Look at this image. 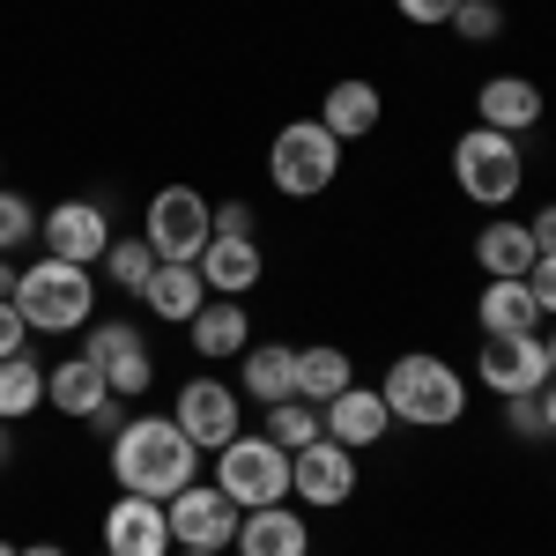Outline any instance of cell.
Here are the masks:
<instances>
[{
  "label": "cell",
  "mask_w": 556,
  "mask_h": 556,
  "mask_svg": "<svg viewBox=\"0 0 556 556\" xmlns=\"http://www.w3.org/2000/svg\"><path fill=\"white\" fill-rule=\"evenodd\" d=\"M193 468H201V445L178 430V416H127L119 438H112V482L134 490V497L172 505L193 482Z\"/></svg>",
  "instance_id": "obj_1"
},
{
  "label": "cell",
  "mask_w": 556,
  "mask_h": 556,
  "mask_svg": "<svg viewBox=\"0 0 556 556\" xmlns=\"http://www.w3.org/2000/svg\"><path fill=\"white\" fill-rule=\"evenodd\" d=\"M379 393L393 408V424H416V430H445L468 416V379L445 356H393Z\"/></svg>",
  "instance_id": "obj_2"
},
{
  "label": "cell",
  "mask_w": 556,
  "mask_h": 556,
  "mask_svg": "<svg viewBox=\"0 0 556 556\" xmlns=\"http://www.w3.org/2000/svg\"><path fill=\"white\" fill-rule=\"evenodd\" d=\"M15 312L30 319V334H75V327H89V312H97V275L75 267V260L45 253L38 267L15 275Z\"/></svg>",
  "instance_id": "obj_3"
},
{
  "label": "cell",
  "mask_w": 556,
  "mask_h": 556,
  "mask_svg": "<svg viewBox=\"0 0 556 556\" xmlns=\"http://www.w3.org/2000/svg\"><path fill=\"white\" fill-rule=\"evenodd\" d=\"M267 178H275V193H290V201H319V193L342 178V141L319 127V119H290V127L267 141Z\"/></svg>",
  "instance_id": "obj_4"
},
{
  "label": "cell",
  "mask_w": 556,
  "mask_h": 556,
  "mask_svg": "<svg viewBox=\"0 0 556 556\" xmlns=\"http://www.w3.org/2000/svg\"><path fill=\"white\" fill-rule=\"evenodd\" d=\"M519 178H527V156H519L513 134L468 127L460 141H453V186L468 193L475 208H505V201H519Z\"/></svg>",
  "instance_id": "obj_5"
},
{
  "label": "cell",
  "mask_w": 556,
  "mask_h": 556,
  "mask_svg": "<svg viewBox=\"0 0 556 556\" xmlns=\"http://www.w3.org/2000/svg\"><path fill=\"white\" fill-rule=\"evenodd\" d=\"M215 490L238 505V513H253V505H282L290 497V453L260 430V438H230L223 453H215Z\"/></svg>",
  "instance_id": "obj_6"
},
{
  "label": "cell",
  "mask_w": 556,
  "mask_h": 556,
  "mask_svg": "<svg viewBox=\"0 0 556 556\" xmlns=\"http://www.w3.org/2000/svg\"><path fill=\"white\" fill-rule=\"evenodd\" d=\"M141 238H149V253L156 260H201L215 238V208L193 193V186H164L149 215H141Z\"/></svg>",
  "instance_id": "obj_7"
},
{
  "label": "cell",
  "mask_w": 556,
  "mask_h": 556,
  "mask_svg": "<svg viewBox=\"0 0 556 556\" xmlns=\"http://www.w3.org/2000/svg\"><path fill=\"white\" fill-rule=\"evenodd\" d=\"M83 356L104 371V386H112L119 401H141V393L156 386V356H149V342H141V327H127V319H97Z\"/></svg>",
  "instance_id": "obj_8"
},
{
  "label": "cell",
  "mask_w": 556,
  "mask_h": 556,
  "mask_svg": "<svg viewBox=\"0 0 556 556\" xmlns=\"http://www.w3.org/2000/svg\"><path fill=\"white\" fill-rule=\"evenodd\" d=\"M475 379L490 386L497 401L542 393V386H549V356H542V334H490V342L475 349Z\"/></svg>",
  "instance_id": "obj_9"
},
{
  "label": "cell",
  "mask_w": 556,
  "mask_h": 556,
  "mask_svg": "<svg viewBox=\"0 0 556 556\" xmlns=\"http://www.w3.org/2000/svg\"><path fill=\"white\" fill-rule=\"evenodd\" d=\"M164 519H172V542H178V549H230L245 513H238L215 482H186L172 505H164Z\"/></svg>",
  "instance_id": "obj_10"
},
{
  "label": "cell",
  "mask_w": 556,
  "mask_h": 556,
  "mask_svg": "<svg viewBox=\"0 0 556 556\" xmlns=\"http://www.w3.org/2000/svg\"><path fill=\"white\" fill-rule=\"evenodd\" d=\"M290 497L319 505V513L349 505V497H356V453L334 445V438H312L304 453H290Z\"/></svg>",
  "instance_id": "obj_11"
},
{
  "label": "cell",
  "mask_w": 556,
  "mask_h": 556,
  "mask_svg": "<svg viewBox=\"0 0 556 556\" xmlns=\"http://www.w3.org/2000/svg\"><path fill=\"white\" fill-rule=\"evenodd\" d=\"M38 238H45V253H52V260L97 267V260H104V245H112L119 230H112V215L97 208V201H60V208L38 215Z\"/></svg>",
  "instance_id": "obj_12"
},
{
  "label": "cell",
  "mask_w": 556,
  "mask_h": 556,
  "mask_svg": "<svg viewBox=\"0 0 556 556\" xmlns=\"http://www.w3.org/2000/svg\"><path fill=\"white\" fill-rule=\"evenodd\" d=\"M178 430L201 445V453H223L230 438H238V386H223V379H186L178 386Z\"/></svg>",
  "instance_id": "obj_13"
},
{
  "label": "cell",
  "mask_w": 556,
  "mask_h": 556,
  "mask_svg": "<svg viewBox=\"0 0 556 556\" xmlns=\"http://www.w3.org/2000/svg\"><path fill=\"white\" fill-rule=\"evenodd\" d=\"M319 430L349 445V453H364V445H379L386 430H393V408H386L379 386H342L334 401H319Z\"/></svg>",
  "instance_id": "obj_14"
},
{
  "label": "cell",
  "mask_w": 556,
  "mask_h": 556,
  "mask_svg": "<svg viewBox=\"0 0 556 556\" xmlns=\"http://www.w3.org/2000/svg\"><path fill=\"white\" fill-rule=\"evenodd\" d=\"M104 549L112 556H172V519H164V505L119 490L112 513H104Z\"/></svg>",
  "instance_id": "obj_15"
},
{
  "label": "cell",
  "mask_w": 556,
  "mask_h": 556,
  "mask_svg": "<svg viewBox=\"0 0 556 556\" xmlns=\"http://www.w3.org/2000/svg\"><path fill=\"white\" fill-rule=\"evenodd\" d=\"M193 267H201L208 298H253L260 282H267V253L253 245V230L245 238H208V253L193 260Z\"/></svg>",
  "instance_id": "obj_16"
},
{
  "label": "cell",
  "mask_w": 556,
  "mask_h": 556,
  "mask_svg": "<svg viewBox=\"0 0 556 556\" xmlns=\"http://www.w3.org/2000/svg\"><path fill=\"white\" fill-rule=\"evenodd\" d=\"M475 127H497V134H527L542 127V83H527V75H490V83L475 89Z\"/></svg>",
  "instance_id": "obj_17"
},
{
  "label": "cell",
  "mask_w": 556,
  "mask_h": 556,
  "mask_svg": "<svg viewBox=\"0 0 556 556\" xmlns=\"http://www.w3.org/2000/svg\"><path fill=\"white\" fill-rule=\"evenodd\" d=\"M238 556H312V527L290 513V497L282 505H253L238 519Z\"/></svg>",
  "instance_id": "obj_18"
},
{
  "label": "cell",
  "mask_w": 556,
  "mask_h": 556,
  "mask_svg": "<svg viewBox=\"0 0 556 556\" xmlns=\"http://www.w3.org/2000/svg\"><path fill=\"white\" fill-rule=\"evenodd\" d=\"M379 119H386V97H379V83H364V75H342V83L319 97V127L334 134V141H364Z\"/></svg>",
  "instance_id": "obj_19"
},
{
  "label": "cell",
  "mask_w": 556,
  "mask_h": 556,
  "mask_svg": "<svg viewBox=\"0 0 556 556\" xmlns=\"http://www.w3.org/2000/svg\"><path fill=\"white\" fill-rule=\"evenodd\" d=\"M104 401H112V386H104V371H97L89 356H60V364L45 371V408H60V416H75V424H89Z\"/></svg>",
  "instance_id": "obj_20"
},
{
  "label": "cell",
  "mask_w": 556,
  "mask_h": 556,
  "mask_svg": "<svg viewBox=\"0 0 556 556\" xmlns=\"http://www.w3.org/2000/svg\"><path fill=\"white\" fill-rule=\"evenodd\" d=\"M141 304H149L164 327H186V319L208 304V282H201V267H193V260H156V275H149Z\"/></svg>",
  "instance_id": "obj_21"
},
{
  "label": "cell",
  "mask_w": 556,
  "mask_h": 556,
  "mask_svg": "<svg viewBox=\"0 0 556 556\" xmlns=\"http://www.w3.org/2000/svg\"><path fill=\"white\" fill-rule=\"evenodd\" d=\"M238 386H245V401H260V408L298 401V342H260V349H245Z\"/></svg>",
  "instance_id": "obj_22"
},
{
  "label": "cell",
  "mask_w": 556,
  "mask_h": 556,
  "mask_svg": "<svg viewBox=\"0 0 556 556\" xmlns=\"http://www.w3.org/2000/svg\"><path fill=\"white\" fill-rule=\"evenodd\" d=\"M534 230L527 223H482L475 230V267L490 275V282H527V267H534Z\"/></svg>",
  "instance_id": "obj_23"
},
{
  "label": "cell",
  "mask_w": 556,
  "mask_h": 556,
  "mask_svg": "<svg viewBox=\"0 0 556 556\" xmlns=\"http://www.w3.org/2000/svg\"><path fill=\"white\" fill-rule=\"evenodd\" d=\"M186 334H193V349L201 356H238V349L253 342V319H245V298H208L193 319H186Z\"/></svg>",
  "instance_id": "obj_24"
},
{
  "label": "cell",
  "mask_w": 556,
  "mask_h": 556,
  "mask_svg": "<svg viewBox=\"0 0 556 556\" xmlns=\"http://www.w3.org/2000/svg\"><path fill=\"white\" fill-rule=\"evenodd\" d=\"M475 327H482V334H542V304H534L527 282H482Z\"/></svg>",
  "instance_id": "obj_25"
},
{
  "label": "cell",
  "mask_w": 556,
  "mask_h": 556,
  "mask_svg": "<svg viewBox=\"0 0 556 556\" xmlns=\"http://www.w3.org/2000/svg\"><path fill=\"white\" fill-rule=\"evenodd\" d=\"M342 386H356V364H349L334 342H312V349H298V401H334Z\"/></svg>",
  "instance_id": "obj_26"
},
{
  "label": "cell",
  "mask_w": 556,
  "mask_h": 556,
  "mask_svg": "<svg viewBox=\"0 0 556 556\" xmlns=\"http://www.w3.org/2000/svg\"><path fill=\"white\" fill-rule=\"evenodd\" d=\"M38 408H45V364L23 349V356L0 364V424H23V416H38Z\"/></svg>",
  "instance_id": "obj_27"
},
{
  "label": "cell",
  "mask_w": 556,
  "mask_h": 556,
  "mask_svg": "<svg viewBox=\"0 0 556 556\" xmlns=\"http://www.w3.org/2000/svg\"><path fill=\"white\" fill-rule=\"evenodd\" d=\"M97 267H104V282H112V290L141 298V290H149V275H156V253H149V238H112Z\"/></svg>",
  "instance_id": "obj_28"
},
{
  "label": "cell",
  "mask_w": 556,
  "mask_h": 556,
  "mask_svg": "<svg viewBox=\"0 0 556 556\" xmlns=\"http://www.w3.org/2000/svg\"><path fill=\"white\" fill-rule=\"evenodd\" d=\"M267 438H275L282 453H304V445L327 438V430H319V408H312V401H275V408H267Z\"/></svg>",
  "instance_id": "obj_29"
},
{
  "label": "cell",
  "mask_w": 556,
  "mask_h": 556,
  "mask_svg": "<svg viewBox=\"0 0 556 556\" xmlns=\"http://www.w3.org/2000/svg\"><path fill=\"white\" fill-rule=\"evenodd\" d=\"M30 238H38V208H30V201H23L15 186H0V260L23 253Z\"/></svg>",
  "instance_id": "obj_30"
},
{
  "label": "cell",
  "mask_w": 556,
  "mask_h": 556,
  "mask_svg": "<svg viewBox=\"0 0 556 556\" xmlns=\"http://www.w3.org/2000/svg\"><path fill=\"white\" fill-rule=\"evenodd\" d=\"M445 30H460V38H468V45H490V38H497V30H505V8H497V0H460Z\"/></svg>",
  "instance_id": "obj_31"
},
{
  "label": "cell",
  "mask_w": 556,
  "mask_h": 556,
  "mask_svg": "<svg viewBox=\"0 0 556 556\" xmlns=\"http://www.w3.org/2000/svg\"><path fill=\"white\" fill-rule=\"evenodd\" d=\"M23 349H30V319L15 312V298H0V364L23 356Z\"/></svg>",
  "instance_id": "obj_32"
},
{
  "label": "cell",
  "mask_w": 556,
  "mask_h": 556,
  "mask_svg": "<svg viewBox=\"0 0 556 556\" xmlns=\"http://www.w3.org/2000/svg\"><path fill=\"white\" fill-rule=\"evenodd\" d=\"M527 290H534V304H542V319H556V253H542L534 267H527Z\"/></svg>",
  "instance_id": "obj_33"
},
{
  "label": "cell",
  "mask_w": 556,
  "mask_h": 556,
  "mask_svg": "<svg viewBox=\"0 0 556 556\" xmlns=\"http://www.w3.org/2000/svg\"><path fill=\"white\" fill-rule=\"evenodd\" d=\"M505 424H513V438H542V401H534V393H519V401H505Z\"/></svg>",
  "instance_id": "obj_34"
},
{
  "label": "cell",
  "mask_w": 556,
  "mask_h": 556,
  "mask_svg": "<svg viewBox=\"0 0 556 556\" xmlns=\"http://www.w3.org/2000/svg\"><path fill=\"white\" fill-rule=\"evenodd\" d=\"M393 8H401L416 30H438V23H453V8H460V0H393Z\"/></svg>",
  "instance_id": "obj_35"
},
{
  "label": "cell",
  "mask_w": 556,
  "mask_h": 556,
  "mask_svg": "<svg viewBox=\"0 0 556 556\" xmlns=\"http://www.w3.org/2000/svg\"><path fill=\"white\" fill-rule=\"evenodd\" d=\"M245 230H253V208L245 201H223L215 208V238H245Z\"/></svg>",
  "instance_id": "obj_36"
},
{
  "label": "cell",
  "mask_w": 556,
  "mask_h": 556,
  "mask_svg": "<svg viewBox=\"0 0 556 556\" xmlns=\"http://www.w3.org/2000/svg\"><path fill=\"white\" fill-rule=\"evenodd\" d=\"M527 230H534V253H556V201H549V208H534Z\"/></svg>",
  "instance_id": "obj_37"
},
{
  "label": "cell",
  "mask_w": 556,
  "mask_h": 556,
  "mask_svg": "<svg viewBox=\"0 0 556 556\" xmlns=\"http://www.w3.org/2000/svg\"><path fill=\"white\" fill-rule=\"evenodd\" d=\"M534 401H542V424H549V430H556V379H549V386H542V393H534Z\"/></svg>",
  "instance_id": "obj_38"
},
{
  "label": "cell",
  "mask_w": 556,
  "mask_h": 556,
  "mask_svg": "<svg viewBox=\"0 0 556 556\" xmlns=\"http://www.w3.org/2000/svg\"><path fill=\"white\" fill-rule=\"evenodd\" d=\"M15 460V424H0V468Z\"/></svg>",
  "instance_id": "obj_39"
},
{
  "label": "cell",
  "mask_w": 556,
  "mask_h": 556,
  "mask_svg": "<svg viewBox=\"0 0 556 556\" xmlns=\"http://www.w3.org/2000/svg\"><path fill=\"white\" fill-rule=\"evenodd\" d=\"M0 298H15V267L8 260H0Z\"/></svg>",
  "instance_id": "obj_40"
},
{
  "label": "cell",
  "mask_w": 556,
  "mask_h": 556,
  "mask_svg": "<svg viewBox=\"0 0 556 556\" xmlns=\"http://www.w3.org/2000/svg\"><path fill=\"white\" fill-rule=\"evenodd\" d=\"M23 556H67V549H60V542H30Z\"/></svg>",
  "instance_id": "obj_41"
},
{
  "label": "cell",
  "mask_w": 556,
  "mask_h": 556,
  "mask_svg": "<svg viewBox=\"0 0 556 556\" xmlns=\"http://www.w3.org/2000/svg\"><path fill=\"white\" fill-rule=\"evenodd\" d=\"M542 356H549V379H556V327L542 334Z\"/></svg>",
  "instance_id": "obj_42"
},
{
  "label": "cell",
  "mask_w": 556,
  "mask_h": 556,
  "mask_svg": "<svg viewBox=\"0 0 556 556\" xmlns=\"http://www.w3.org/2000/svg\"><path fill=\"white\" fill-rule=\"evenodd\" d=\"M178 556H223V549H178Z\"/></svg>",
  "instance_id": "obj_43"
},
{
  "label": "cell",
  "mask_w": 556,
  "mask_h": 556,
  "mask_svg": "<svg viewBox=\"0 0 556 556\" xmlns=\"http://www.w3.org/2000/svg\"><path fill=\"white\" fill-rule=\"evenodd\" d=\"M0 556H23V549H15V542H0Z\"/></svg>",
  "instance_id": "obj_44"
},
{
  "label": "cell",
  "mask_w": 556,
  "mask_h": 556,
  "mask_svg": "<svg viewBox=\"0 0 556 556\" xmlns=\"http://www.w3.org/2000/svg\"><path fill=\"white\" fill-rule=\"evenodd\" d=\"M97 556H112V549H97Z\"/></svg>",
  "instance_id": "obj_45"
}]
</instances>
